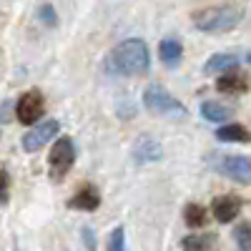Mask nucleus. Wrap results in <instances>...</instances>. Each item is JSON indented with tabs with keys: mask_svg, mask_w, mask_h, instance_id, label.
Returning <instances> with one entry per match:
<instances>
[{
	"mask_svg": "<svg viewBox=\"0 0 251 251\" xmlns=\"http://www.w3.org/2000/svg\"><path fill=\"white\" fill-rule=\"evenodd\" d=\"M108 63H111V68L121 75H143L151 68L149 46L138 38H128V40H123V43H118L111 50Z\"/></svg>",
	"mask_w": 251,
	"mask_h": 251,
	"instance_id": "1",
	"label": "nucleus"
},
{
	"mask_svg": "<svg viewBox=\"0 0 251 251\" xmlns=\"http://www.w3.org/2000/svg\"><path fill=\"white\" fill-rule=\"evenodd\" d=\"M244 13L236 5H216L194 13V25L201 33H228L241 23Z\"/></svg>",
	"mask_w": 251,
	"mask_h": 251,
	"instance_id": "2",
	"label": "nucleus"
},
{
	"mask_svg": "<svg viewBox=\"0 0 251 251\" xmlns=\"http://www.w3.org/2000/svg\"><path fill=\"white\" fill-rule=\"evenodd\" d=\"M143 106L149 108L153 116H169V118H181L186 116V106L176 100L166 88L161 86H149L143 93Z\"/></svg>",
	"mask_w": 251,
	"mask_h": 251,
	"instance_id": "3",
	"label": "nucleus"
},
{
	"mask_svg": "<svg viewBox=\"0 0 251 251\" xmlns=\"http://www.w3.org/2000/svg\"><path fill=\"white\" fill-rule=\"evenodd\" d=\"M208 163L214 171L228 176L236 183H251V158L249 156H236V153H211Z\"/></svg>",
	"mask_w": 251,
	"mask_h": 251,
	"instance_id": "4",
	"label": "nucleus"
},
{
	"mask_svg": "<svg viewBox=\"0 0 251 251\" xmlns=\"http://www.w3.org/2000/svg\"><path fill=\"white\" fill-rule=\"evenodd\" d=\"M75 161V149H73V141L71 138H58L50 149V156H48V171H50V178L53 181H60L71 171V166Z\"/></svg>",
	"mask_w": 251,
	"mask_h": 251,
	"instance_id": "5",
	"label": "nucleus"
},
{
	"mask_svg": "<svg viewBox=\"0 0 251 251\" xmlns=\"http://www.w3.org/2000/svg\"><path fill=\"white\" fill-rule=\"evenodd\" d=\"M43 113H46V100H43V93L40 91H28V93L20 96L18 106H15V116H18L20 123L30 126V123L40 121Z\"/></svg>",
	"mask_w": 251,
	"mask_h": 251,
	"instance_id": "6",
	"label": "nucleus"
},
{
	"mask_svg": "<svg viewBox=\"0 0 251 251\" xmlns=\"http://www.w3.org/2000/svg\"><path fill=\"white\" fill-rule=\"evenodd\" d=\"M58 131H60L58 121H43L40 126H35L33 131H28V133L23 136V149H25L28 153L40 151V149H43V146H46L50 138H55V136H58Z\"/></svg>",
	"mask_w": 251,
	"mask_h": 251,
	"instance_id": "7",
	"label": "nucleus"
},
{
	"mask_svg": "<svg viewBox=\"0 0 251 251\" xmlns=\"http://www.w3.org/2000/svg\"><path fill=\"white\" fill-rule=\"evenodd\" d=\"M211 208H214V216H216L221 224H228V221H234V219L239 216V211H241V199L234 196V194H224V196H216V199H214Z\"/></svg>",
	"mask_w": 251,
	"mask_h": 251,
	"instance_id": "8",
	"label": "nucleus"
},
{
	"mask_svg": "<svg viewBox=\"0 0 251 251\" xmlns=\"http://www.w3.org/2000/svg\"><path fill=\"white\" fill-rule=\"evenodd\" d=\"M216 88L221 93H228V96H241L251 88V80L246 73H239V71H228V73H221V78L216 80Z\"/></svg>",
	"mask_w": 251,
	"mask_h": 251,
	"instance_id": "9",
	"label": "nucleus"
},
{
	"mask_svg": "<svg viewBox=\"0 0 251 251\" xmlns=\"http://www.w3.org/2000/svg\"><path fill=\"white\" fill-rule=\"evenodd\" d=\"M98 203H100V194L96 191V186H91V183L83 186L80 191L68 201L71 208H80V211H96Z\"/></svg>",
	"mask_w": 251,
	"mask_h": 251,
	"instance_id": "10",
	"label": "nucleus"
},
{
	"mask_svg": "<svg viewBox=\"0 0 251 251\" xmlns=\"http://www.w3.org/2000/svg\"><path fill=\"white\" fill-rule=\"evenodd\" d=\"M163 156V149L153 141V138H149V136H143L141 141H136V146H133V158L138 161V163H146V161H158Z\"/></svg>",
	"mask_w": 251,
	"mask_h": 251,
	"instance_id": "11",
	"label": "nucleus"
},
{
	"mask_svg": "<svg viewBox=\"0 0 251 251\" xmlns=\"http://www.w3.org/2000/svg\"><path fill=\"white\" fill-rule=\"evenodd\" d=\"M216 138L224 141V143H251V133H249V128H244V126H239V123L221 126V128L216 131Z\"/></svg>",
	"mask_w": 251,
	"mask_h": 251,
	"instance_id": "12",
	"label": "nucleus"
},
{
	"mask_svg": "<svg viewBox=\"0 0 251 251\" xmlns=\"http://www.w3.org/2000/svg\"><path fill=\"white\" fill-rule=\"evenodd\" d=\"M239 66V58L231 55V53H219V55H211L206 60L203 71L206 73H226V71H234Z\"/></svg>",
	"mask_w": 251,
	"mask_h": 251,
	"instance_id": "13",
	"label": "nucleus"
},
{
	"mask_svg": "<svg viewBox=\"0 0 251 251\" xmlns=\"http://www.w3.org/2000/svg\"><path fill=\"white\" fill-rule=\"evenodd\" d=\"M158 53H161V60L166 63V66H176V63H181V55H183V48L178 40L174 38H166L158 43Z\"/></svg>",
	"mask_w": 251,
	"mask_h": 251,
	"instance_id": "14",
	"label": "nucleus"
},
{
	"mask_svg": "<svg viewBox=\"0 0 251 251\" xmlns=\"http://www.w3.org/2000/svg\"><path fill=\"white\" fill-rule=\"evenodd\" d=\"M201 116H203L206 121L221 123V121H226L228 116H231V108L221 106V103H216V100H206V103H201Z\"/></svg>",
	"mask_w": 251,
	"mask_h": 251,
	"instance_id": "15",
	"label": "nucleus"
},
{
	"mask_svg": "<svg viewBox=\"0 0 251 251\" xmlns=\"http://www.w3.org/2000/svg\"><path fill=\"white\" fill-rule=\"evenodd\" d=\"M183 251H211L214 249V236L206 234V236H186L181 241Z\"/></svg>",
	"mask_w": 251,
	"mask_h": 251,
	"instance_id": "16",
	"label": "nucleus"
},
{
	"mask_svg": "<svg viewBox=\"0 0 251 251\" xmlns=\"http://www.w3.org/2000/svg\"><path fill=\"white\" fill-rule=\"evenodd\" d=\"M183 216H186V224H188V226L199 228V226L206 224V208L199 206V203H188L186 211H183Z\"/></svg>",
	"mask_w": 251,
	"mask_h": 251,
	"instance_id": "17",
	"label": "nucleus"
},
{
	"mask_svg": "<svg viewBox=\"0 0 251 251\" xmlns=\"http://www.w3.org/2000/svg\"><path fill=\"white\" fill-rule=\"evenodd\" d=\"M234 239H236L239 251H251V224H249V221H244V224L236 226Z\"/></svg>",
	"mask_w": 251,
	"mask_h": 251,
	"instance_id": "18",
	"label": "nucleus"
},
{
	"mask_svg": "<svg viewBox=\"0 0 251 251\" xmlns=\"http://www.w3.org/2000/svg\"><path fill=\"white\" fill-rule=\"evenodd\" d=\"M108 251H126V234H123V228H116V231L111 234Z\"/></svg>",
	"mask_w": 251,
	"mask_h": 251,
	"instance_id": "19",
	"label": "nucleus"
},
{
	"mask_svg": "<svg viewBox=\"0 0 251 251\" xmlns=\"http://www.w3.org/2000/svg\"><path fill=\"white\" fill-rule=\"evenodd\" d=\"M10 196V176L8 171H0V203H8Z\"/></svg>",
	"mask_w": 251,
	"mask_h": 251,
	"instance_id": "20",
	"label": "nucleus"
},
{
	"mask_svg": "<svg viewBox=\"0 0 251 251\" xmlns=\"http://www.w3.org/2000/svg\"><path fill=\"white\" fill-rule=\"evenodd\" d=\"M40 18H43L48 25H55V13H53L50 5H43V8H40Z\"/></svg>",
	"mask_w": 251,
	"mask_h": 251,
	"instance_id": "21",
	"label": "nucleus"
},
{
	"mask_svg": "<svg viewBox=\"0 0 251 251\" xmlns=\"http://www.w3.org/2000/svg\"><path fill=\"white\" fill-rule=\"evenodd\" d=\"M83 234H86V241H88V249H93L96 244H93V234L88 231V228H86V231H83Z\"/></svg>",
	"mask_w": 251,
	"mask_h": 251,
	"instance_id": "22",
	"label": "nucleus"
},
{
	"mask_svg": "<svg viewBox=\"0 0 251 251\" xmlns=\"http://www.w3.org/2000/svg\"><path fill=\"white\" fill-rule=\"evenodd\" d=\"M246 60H249V63H251V53H249V55H246Z\"/></svg>",
	"mask_w": 251,
	"mask_h": 251,
	"instance_id": "23",
	"label": "nucleus"
}]
</instances>
